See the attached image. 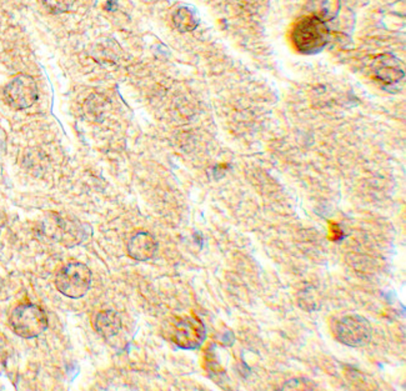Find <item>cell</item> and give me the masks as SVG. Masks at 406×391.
Returning <instances> with one entry per match:
<instances>
[{"label": "cell", "mask_w": 406, "mask_h": 391, "mask_svg": "<svg viewBox=\"0 0 406 391\" xmlns=\"http://www.w3.org/2000/svg\"><path fill=\"white\" fill-rule=\"evenodd\" d=\"M52 236L67 246H75L83 243V240L87 237V231L77 220L69 222L58 218L55 222V229L52 231Z\"/></svg>", "instance_id": "obj_7"}, {"label": "cell", "mask_w": 406, "mask_h": 391, "mask_svg": "<svg viewBox=\"0 0 406 391\" xmlns=\"http://www.w3.org/2000/svg\"><path fill=\"white\" fill-rule=\"evenodd\" d=\"M174 24L181 33L192 32L199 25V18L193 9L187 7H181L174 14Z\"/></svg>", "instance_id": "obj_11"}, {"label": "cell", "mask_w": 406, "mask_h": 391, "mask_svg": "<svg viewBox=\"0 0 406 391\" xmlns=\"http://www.w3.org/2000/svg\"><path fill=\"white\" fill-rule=\"evenodd\" d=\"M167 334L174 344L181 349H196L207 337L204 325L195 317H181L169 321Z\"/></svg>", "instance_id": "obj_4"}, {"label": "cell", "mask_w": 406, "mask_h": 391, "mask_svg": "<svg viewBox=\"0 0 406 391\" xmlns=\"http://www.w3.org/2000/svg\"><path fill=\"white\" fill-rule=\"evenodd\" d=\"M335 332L343 344L359 348L369 344L373 335V329L365 317L360 315H347L340 319Z\"/></svg>", "instance_id": "obj_5"}, {"label": "cell", "mask_w": 406, "mask_h": 391, "mask_svg": "<svg viewBox=\"0 0 406 391\" xmlns=\"http://www.w3.org/2000/svg\"><path fill=\"white\" fill-rule=\"evenodd\" d=\"M340 7H341L340 0H312L309 10L313 14L312 17H315L320 21L327 23L338 17Z\"/></svg>", "instance_id": "obj_10"}, {"label": "cell", "mask_w": 406, "mask_h": 391, "mask_svg": "<svg viewBox=\"0 0 406 391\" xmlns=\"http://www.w3.org/2000/svg\"><path fill=\"white\" fill-rule=\"evenodd\" d=\"M6 365H7V352L0 346V374H3Z\"/></svg>", "instance_id": "obj_14"}, {"label": "cell", "mask_w": 406, "mask_h": 391, "mask_svg": "<svg viewBox=\"0 0 406 391\" xmlns=\"http://www.w3.org/2000/svg\"><path fill=\"white\" fill-rule=\"evenodd\" d=\"M156 251H158L156 239L145 231L135 234L128 244L129 255L138 262H148L153 259Z\"/></svg>", "instance_id": "obj_8"}, {"label": "cell", "mask_w": 406, "mask_h": 391, "mask_svg": "<svg viewBox=\"0 0 406 391\" xmlns=\"http://www.w3.org/2000/svg\"><path fill=\"white\" fill-rule=\"evenodd\" d=\"M292 39L300 53L307 55L318 54L327 47L330 41V30L327 23L315 17H307L295 25Z\"/></svg>", "instance_id": "obj_1"}, {"label": "cell", "mask_w": 406, "mask_h": 391, "mask_svg": "<svg viewBox=\"0 0 406 391\" xmlns=\"http://www.w3.org/2000/svg\"><path fill=\"white\" fill-rule=\"evenodd\" d=\"M55 285L63 295L79 299L84 297L90 289L92 273L84 264H67L58 271Z\"/></svg>", "instance_id": "obj_3"}, {"label": "cell", "mask_w": 406, "mask_h": 391, "mask_svg": "<svg viewBox=\"0 0 406 391\" xmlns=\"http://www.w3.org/2000/svg\"><path fill=\"white\" fill-rule=\"evenodd\" d=\"M95 329L104 337L116 335L121 329V319L116 311H100L95 317Z\"/></svg>", "instance_id": "obj_9"}, {"label": "cell", "mask_w": 406, "mask_h": 391, "mask_svg": "<svg viewBox=\"0 0 406 391\" xmlns=\"http://www.w3.org/2000/svg\"><path fill=\"white\" fill-rule=\"evenodd\" d=\"M378 76L381 81H385L387 84H393L395 81H400L404 76V73L399 69L385 67L378 70Z\"/></svg>", "instance_id": "obj_13"}, {"label": "cell", "mask_w": 406, "mask_h": 391, "mask_svg": "<svg viewBox=\"0 0 406 391\" xmlns=\"http://www.w3.org/2000/svg\"><path fill=\"white\" fill-rule=\"evenodd\" d=\"M10 325L17 335L24 339H33L47 330V314L39 305L21 304L12 313Z\"/></svg>", "instance_id": "obj_2"}, {"label": "cell", "mask_w": 406, "mask_h": 391, "mask_svg": "<svg viewBox=\"0 0 406 391\" xmlns=\"http://www.w3.org/2000/svg\"><path fill=\"white\" fill-rule=\"evenodd\" d=\"M50 13L61 14L70 10L75 0H40Z\"/></svg>", "instance_id": "obj_12"}, {"label": "cell", "mask_w": 406, "mask_h": 391, "mask_svg": "<svg viewBox=\"0 0 406 391\" xmlns=\"http://www.w3.org/2000/svg\"><path fill=\"white\" fill-rule=\"evenodd\" d=\"M4 96L12 108L18 110L30 108L38 101V85L32 76L19 75L8 84Z\"/></svg>", "instance_id": "obj_6"}]
</instances>
